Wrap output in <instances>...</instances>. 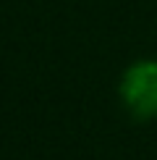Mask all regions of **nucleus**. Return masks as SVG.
Segmentation results:
<instances>
[{"mask_svg": "<svg viewBox=\"0 0 157 160\" xmlns=\"http://www.w3.org/2000/svg\"><path fill=\"white\" fill-rule=\"evenodd\" d=\"M121 100L134 118L157 116V61H139L128 66L121 79Z\"/></svg>", "mask_w": 157, "mask_h": 160, "instance_id": "obj_1", "label": "nucleus"}]
</instances>
